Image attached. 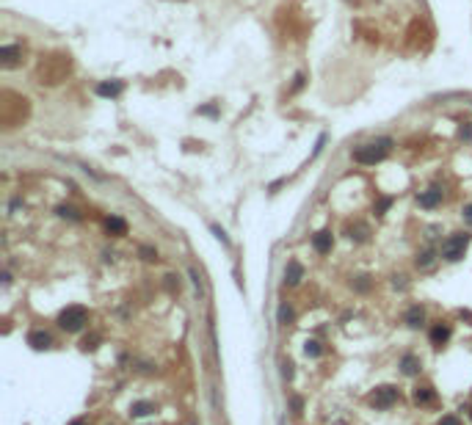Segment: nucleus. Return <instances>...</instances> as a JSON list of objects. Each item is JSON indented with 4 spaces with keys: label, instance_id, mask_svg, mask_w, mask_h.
Masks as SVG:
<instances>
[{
    "label": "nucleus",
    "instance_id": "nucleus-1",
    "mask_svg": "<svg viewBox=\"0 0 472 425\" xmlns=\"http://www.w3.org/2000/svg\"><path fill=\"white\" fill-rule=\"evenodd\" d=\"M389 146H392V141H389V138H379L375 144L359 146V149L353 152V160L362 163V166H375L379 160H384V155H387Z\"/></svg>",
    "mask_w": 472,
    "mask_h": 425
},
{
    "label": "nucleus",
    "instance_id": "nucleus-2",
    "mask_svg": "<svg viewBox=\"0 0 472 425\" xmlns=\"http://www.w3.org/2000/svg\"><path fill=\"white\" fill-rule=\"evenodd\" d=\"M86 320H88V312L83 307H66V309H61V315H58V326L64 329V332H80V329L86 326Z\"/></svg>",
    "mask_w": 472,
    "mask_h": 425
},
{
    "label": "nucleus",
    "instance_id": "nucleus-3",
    "mask_svg": "<svg viewBox=\"0 0 472 425\" xmlns=\"http://www.w3.org/2000/svg\"><path fill=\"white\" fill-rule=\"evenodd\" d=\"M467 243H469V235H467V232H456L453 238L444 240V246H442V257H444V260H450V262H458V260L464 257V248H467Z\"/></svg>",
    "mask_w": 472,
    "mask_h": 425
},
{
    "label": "nucleus",
    "instance_id": "nucleus-4",
    "mask_svg": "<svg viewBox=\"0 0 472 425\" xmlns=\"http://www.w3.org/2000/svg\"><path fill=\"white\" fill-rule=\"evenodd\" d=\"M370 403L375 409H389V406H395L398 403V389L395 387H379L375 392L370 395Z\"/></svg>",
    "mask_w": 472,
    "mask_h": 425
},
{
    "label": "nucleus",
    "instance_id": "nucleus-5",
    "mask_svg": "<svg viewBox=\"0 0 472 425\" xmlns=\"http://www.w3.org/2000/svg\"><path fill=\"white\" fill-rule=\"evenodd\" d=\"M312 246H315V252L318 254H329L332 252V246H334V238H332V232H315L312 235Z\"/></svg>",
    "mask_w": 472,
    "mask_h": 425
},
{
    "label": "nucleus",
    "instance_id": "nucleus-6",
    "mask_svg": "<svg viewBox=\"0 0 472 425\" xmlns=\"http://www.w3.org/2000/svg\"><path fill=\"white\" fill-rule=\"evenodd\" d=\"M28 345L36 348V351H44V348L53 345V337L47 332H42V329H33V332L28 334Z\"/></svg>",
    "mask_w": 472,
    "mask_h": 425
},
{
    "label": "nucleus",
    "instance_id": "nucleus-7",
    "mask_svg": "<svg viewBox=\"0 0 472 425\" xmlns=\"http://www.w3.org/2000/svg\"><path fill=\"white\" fill-rule=\"evenodd\" d=\"M417 202H420V207H426V210H434V207L442 202V191L439 188H428V191H422L420 196H417Z\"/></svg>",
    "mask_w": 472,
    "mask_h": 425
},
{
    "label": "nucleus",
    "instance_id": "nucleus-8",
    "mask_svg": "<svg viewBox=\"0 0 472 425\" xmlns=\"http://www.w3.org/2000/svg\"><path fill=\"white\" fill-rule=\"evenodd\" d=\"M420 370H422V362L417 359L414 354H406V356L400 359V373H403V376H417Z\"/></svg>",
    "mask_w": 472,
    "mask_h": 425
},
{
    "label": "nucleus",
    "instance_id": "nucleus-9",
    "mask_svg": "<svg viewBox=\"0 0 472 425\" xmlns=\"http://www.w3.org/2000/svg\"><path fill=\"white\" fill-rule=\"evenodd\" d=\"M301 276H304V268H301V262L290 260V262H287V271H285V282H287V285H298Z\"/></svg>",
    "mask_w": 472,
    "mask_h": 425
},
{
    "label": "nucleus",
    "instance_id": "nucleus-10",
    "mask_svg": "<svg viewBox=\"0 0 472 425\" xmlns=\"http://www.w3.org/2000/svg\"><path fill=\"white\" fill-rule=\"evenodd\" d=\"M17 58H19V47H17V44L0 47V61H3V66H14Z\"/></svg>",
    "mask_w": 472,
    "mask_h": 425
},
{
    "label": "nucleus",
    "instance_id": "nucleus-11",
    "mask_svg": "<svg viewBox=\"0 0 472 425\" xmlns=\"http://www.w3.org/2000/svg\"><path fill=\"white\" fill-rule=\"evenodd\" d=\"M447 340H450V326H442V323H436V326L431 329V342L439 348V345H444Z\"/></svg>",
    "mask_w": 472,
    "mask_h": 425
},
{
    "label": "nucleus",
    "instance_id": "nucleus-12",
    "mask_svg": "<svg viewBox=\"0 0 472 425\" xmlns=\"http://www.w3.org/2000/svg\"><path fill=\"white\" fill-rule=\"evenodd\" d=\"M367 235H370V229H367L365 224H351V227H348V238L357 240V243L367 240Z\"/></svg>",
    "mask_w": 472,
    "mask_h": 425
},
{
    "label": "nucleus",
    "instance_id": "nucleus-13",
    "mask_svg": "<svg viewBox=\"0 0 472 425\" xmlns=\"http://www.w3.org/2000/svg\"><path fill=\"white\" fill-rule=\"evenodd\" d=\"M105 227H108V232H113V235H125L127 232L125 218H119V215H111V218L105 221Z\"/></svg>",
    "mask_w": 472,
    "mask_h": 425
},
{
    "label": "nucleus",
    "instance_id": "nucleus-14",
    "mask_svg": "<svg viewBox=\"0 0 472 425\" xmlns=\"http://www.w3.org/2000/svg\"><path fill=\"white\" fill-rule=\"evenodd\" d=\"M422 320H426V309H422V307H412V309L406 312V323H409V326L417 329Z\"/></svg>",
    "mask_w": 472,
    "mask_h": 425
},
{
    "label": "nucleus",
    "instance_id": "nucleus-15",
    "mask_svg": "<svg viewBox=\"0 0 472 425\" xmlns=\"http://www.w3.org/2000/svg\"><path fill=\"white\" fill-rule=\"evenodd\" d=\"M414 403H420V406L434 403V389H431V387H417L414 389Z\"/></svg>",
    "mask_w": 472,
    "mask_h": 425
},
{
    "label": "nucleus",
    "instance_id": "nucleus-16",
    "mask_svg": "<svg viewBox=\"0 0 472 425\" xmlns=\"http://www.w3.org/2000/svg\"><path fill=\"white\" fill-rule=\"evenodd\" d=\"M119 91H122V83H100L97 86L100 97H119Z\"/></svg>",
    "mask_w": 472,
    "mask_h": 425
},
{
    "label": "nucleus",
    "instance_id": "nucleus-17",
    "mask_svg": "<svg viewBox=\"0 0 472 425\" xmlns=\"http://www.w3.org/2000/svg\"><path fill=\"white\" fill-rule=\"evenodd\" d=\"M130 411H133V417H147V414H152V411H155V406L149 401H138V403L130 406Z\"/></svg>",
    "mask_w": 472,
    "mask_h": 425
},
{
    "label": "nucleus",
    "instance_id": "nucleus-18",
    "mask_svg": "<svg viewBox=\"0 0 472 425\" xmlns=\"http://www.w3.org/2000/svg\"><path fill=\"white\" fill-rule=\"evenodd\" d=\"M56 213L61 215V218H69V221H80V213L75 210V207H69V205H61V207H56Z\"/></svg>",
    "mask_w": 472,
    "mask_h": 425
},
{
    "label": "nucleus",
    "instance_id": "nucleus-19",
    "mask_svg": "<svg viewBox=\"0 0 472 425\" xmlns=\"http://www.w3.org/2000/svg\"><path fill=\"white\" fill-rule=\"evenodd\" d=\"M304 354L306 356H320V354H323V348H320L318 340H306L304 342Z\"/></svg>",
    "mask_w": 472,
    "mask_h": 425
},
{
    "label": "nucleus",
    "instance_id": "nucleus-20",
    "mask_svg": "<svg viewBox=\"0 0 472 425\" xmlns=\"http://www.w3.org/2000/svg\"><path fill=\"white\" fill-rule=\"evenodd\" d=\"M431 262H434V248H426L422 254H417V265L420 268H428Z\"/></svg>",
    "mask_w": 472,
    "mask_h": 425
},
{
    "label": "nucleus",
    "instance_id": "nucleus-21",
    "mask_svg": "<svg viewBox=\"0 0 472 425\" xmlns=\"http://www.w3.org/2000/svg\"><path fill=\"white\" fill-rule=\"evenodd\" d=\"M293 318H296V312H293L287 304H282V307H279V320H282V323H290Z\"/></svg>",
    "mask_w": 472,
    "mask_h": 425
},
{
    "label": "nucleus",
    "instance_id": "nucleus-22",
    "mask_svg": "<svg viewBox=\"0 0 472 425\" xmlns=\"http://www.w3.org/2000/svg\"><path fill=\"white\" fill-rule=\"evenodd\" d=\"M458 136H461L464 141H472V124H469V121H464V124L458 127Z\"/></svg>",
    "mask_w": 472,
    "mask_h": 425
},
{
    "label": "nucleus",
    "instance_id": "nucleus-23",
    "mask_svg": "<svg viewBox=\"0 0 472 425\" xmlns=\"http://www.w3.org/2000/svg\"><path fill=\"white\" fill-rule=\"evenodd\" d=\"M97 342H100V337L91 334V337H86V340H83V348L86 351H94V348H97Z\"/></svg>",
    "mask_w": 472,
    "mask_h": 425
},
{
    "label": "nucleus",
    "instance_id": "nucleus-24",
    "mask_svg": "<svg viewBox=\"0 0 472 425\" xmlns=\"http://www.w3.org/2000/svg\"><path fill=\"white\" fill-rule=\"evenodd\" d=\"M141 257L144 260H157V252H155V248H149V246H141Z\"/></svg>",
    "mask_w": 472,
    "mask_h": 425
},
{
    "label": "nucleus",
    "instance_id": "nucleus-25",
    "mask_svg": "<svg viewBox=\"0 0 472 425\" xmlns=\"http://www.w3.org/2000/svg\"><path fill=\"white\" fill-rule=\"evenodd\" d=\"M389 205H392V199H381V202H379V205H375V213H379V215H381V213H384V210H389Z\"/></svg>",
    "mask_w": 472,
    "mask_h": 425
},
{
    "label": "nucleus",
    "instance_id": "nucleus-26",
    "mask_svg": "<svg viewBox=\"0 0 472 425\" xmlns=\"http://www.w3.org/2000/svg\"><path fill=\"white\" fill-rule=\"evenodd\" d=\"M290 406H293V414H301V409H304V401H301V397H293Z\"/></svg>",
    "mask_w": 472,
    "mask_h": 425
},
{
    "label": "nucleus",
    "instance_id": "nucleus-27",
    "mask_svg": "<svg viewBox=\"0 0 472 425\" xmlns=\"http://www.w3.org/2000/svg\"><path fill=\"white\" fill-rule=\"evenodd\" d=\"M213 232H216V238H218V240H221V243H229V238H227V232H224V229H221V227H216V224H213Z\"/></svg>",
    "mask_w": 472,
    "mask_h": 425
},
{
    "label": "nucleus",
    "instance_id": "nucleus-28",
    "mask_svg": "<svg viewBox=\"0 0 472 425\" xmlns=\"http://www.w3.org/2000/svg\"><path fill=\"white\" fill-rule=\"evenodd\" d=\"M439 425H461V422H458V417L447 414V417H442V420H439Z\"/></svg>",
    "mask_w": 472,
    "mask_h": 425
},
{
    "label": "nucleus",
    "instance_id": "nucleus-29",
    "mask_svg": "<svg viewBox=\"0 0 472 425\" xmlns=\"http://www.w3.org/2000/svg\"><path fill=\"white\" fill-rule=\"evenodd\" d=\"M357 287H359V290H367V287H370V282H367V276H359Z\"/></svg>",
    "mask_w": 472,
    "mask_h": 425
},
{
    "label": "nucleus",
    "instance_id": "nucleus-30",
    "mask_svg": "<svg viewBox=\"0 0 472 425\" xmlns=\"http://www.w3.org/2000/svg\"><path fill=\"white\" fill-rule=\"evenodd\" d=\"M461 215H464V218H467V221H472V205H464Z\"/></svg>",
    "mask_w": 472,
    "mask_h": 425
},
{
    "label": "nucleus",
    "instance_id": "nucleus-31",
    "mask_svg": "<svg viewBox=\"0 0 472 425\" xmlns=\"http://www.w3.org/2000/svg\"><path fill=\"white\" fill-rule=\"evenodd\" d=\"M69 425H86L83 420H75V422H69Z\"/></svg>",
    "mask_w": 472,
    "mask_h": 425
},
{
    "label": "nucleus",
    "instance_id": "nucleus-32",
    "mask_svg": "<svg viewBox=\"0 0 472 425\" xmlns=\"http://www.w3.org/2000/svg\"><path fill=\"white\" fill-rule=\"evenodd\" d=\"M469 417H472V411H469Z\"/></svg>",
    "mask_w": 472,
    "mask_h": 425
}]
</instances>
